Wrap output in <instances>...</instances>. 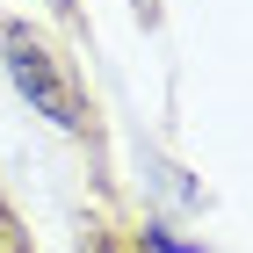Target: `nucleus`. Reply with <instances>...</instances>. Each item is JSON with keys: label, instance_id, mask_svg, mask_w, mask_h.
<instances>
[{"label": "nucleus", "instance_id": "f257e3e1", "mask_svg": "<svg viewBox=\"0 0 253 253\" xmlns=\"http://www.w3.org/2000/svg\"><path fill=\"white\" fill-rule=\"evenodd\" d=\"M7 80H15V87H22V101H29L37 116H51L58 130H80V123H87V109H80V87L58 73V58H51L37 37H22V29H7Z\"/></svg>", "mask_w": 253, "mask_h": 253}]
</instances>
